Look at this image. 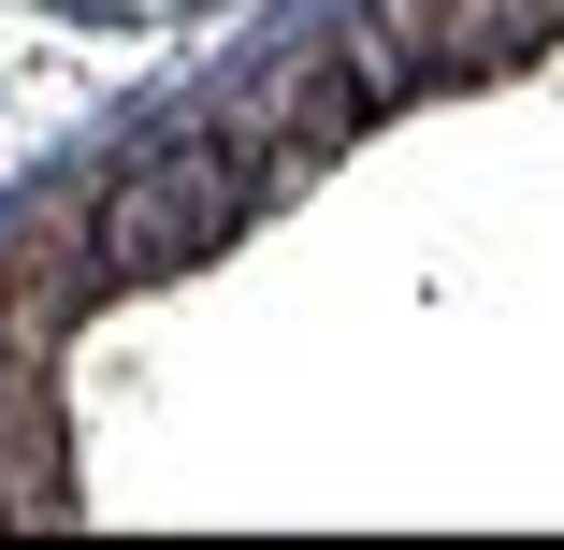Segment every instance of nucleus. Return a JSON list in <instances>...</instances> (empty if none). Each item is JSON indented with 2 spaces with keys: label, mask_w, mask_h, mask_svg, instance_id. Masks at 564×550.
I'll list each match as a JSON object with an SVG mask.
<instances>
[{
  "label": "nucleus",
  "mask_w": 564,
  "mask_h": 550,
  "mask_svg": "<svg viewBox=\"0 0 564 550\" xmlns=\"http://www.w3.org/2000/svg\"><path fill=\"white\" fill-rule=\"evenodd\" d=\"M261 217V174L232 160V131H174V145H131L73 203V247H87V290H160L188 261H217Z\"/></svg>",
  "instance_id": "1"
},
{
  "label": "nucleus",
  "mask_w": 564,
  "mask_h": 550,
  "mask_svg": "<svg viewBox=\"0 0 564 550\" xmlns=\"http://www.w3.org/2000/svg\"><path fill=\"white\" fill-rule=\"evenodd\" d=\"M377 117H391V73H377L362 44H318V58H275V73H261L217 131H232V160H247V174H261V203H275V188L333 174Z\"/></svg>",
  "instance_id": "2"
},
{
  "label": "nucleus",
  "mask_w": 564,
  "mask_h": 550,
  "mask_svg": "<svg viewBox=\"0 0 564 550\" xmlns=\"http://www.w3.org/2000/svg\"><path fill=\"white\" fill-rule=\"evenodd\" d=\"M564 30V0H377V15L348 30L377 73H391V101L405 87H464V73H521L535 44Z\"/></svg>",
  "instance_id": "3"
},
{
  "label": "nucleus",
  "mask_w": 564,
  "mask_h": 550,
  "mask_svg": "<svg viewBox=\"0 0 564 550\" xmlns=\"http://www.w3.org/2000/svg\"><path fill=\"white\" fill-rule=\"evenodd\" d=\"M73 493H87L73 478V434L0 377V521H73Z\"/></svg>",
  "instance_id": "4"
}]
</instances>
